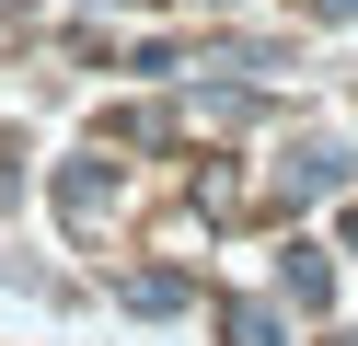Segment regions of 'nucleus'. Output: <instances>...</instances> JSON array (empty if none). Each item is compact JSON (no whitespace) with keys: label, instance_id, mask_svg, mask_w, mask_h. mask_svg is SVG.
Here are the masks:
<instances>
[{"label":"nucleus","instance_id":"f257e3e1","mask_svg":"<svg viewBox=\"0 0 358 346\" xmlns=\"http://www.w3.org/2000/svg\"><path fill=\"white\" fill-rule=\"evenodd\" d=\"M335 173H347V161H335V138H301V150H289V173H278V185H289V196H324Z\"/></svg>","mask_w":358,"mask_h":346},{"label":"nucleus","instance_id":"f03ea898","mask_svg":"<svg viewBox=\"0 0 358 346\" xmlns=\"http://www.w3.org/2000/svg\"><path fill=\"white\" fill-rule=\"evenodd\" d=\"M278 289L301 300V312H324V300H335V266H324V254L301 243V254H289V266H278Z\"/></svg>","mask_w":358,"mask_h":346},{"label":"nucleus","instance_id":"7ed1b4c3","mask_svg":"<svg viewBox=\"0 0 358 346\" xmlns=\"http://www.w3.org/2000/svg\"><path fill=\"white\" fill-rule=\"evenodd\" d=\"M231 346H278V312H255V300H231Z\"/></svg>","mask_w":358,"mask_h":346}]
</instances>
